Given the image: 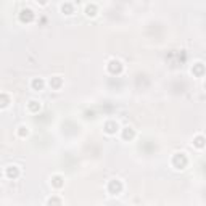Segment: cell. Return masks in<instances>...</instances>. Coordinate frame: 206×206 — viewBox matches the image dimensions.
I'll return each instance as SVG.
<instances>
[{
  "label": "cell",
  "mask_w": 206,
  "mask_h": 206,
  "mask_svg": "<svg viewBox=\"0 0 206 206\" xmlns=\"http://www.w3.org/2000/svg\"><path fill=\"white\" fill-rule=\"evenodd\" d=\"M0 174H2V172H0Z\"/></svg>",
  "instance_id": "ba28073f"
},
{
  "label": "cell",
  "mask_w": 206,
  "mask_h": 206,
  "mask_svg": "<svg viewBox=\"0 0 206 206\" xmlns=\"http://www.w3.org/2000/svg\"><path fill=\"white\" fill-rule=\"evenodd\" d=\"M18 174H19V169H18V166H8V168H7V176L10 177H18Z\"/></svg>",
  "instance_id": "7a4b0ae2"
},
{
  "label": "cell",
  "mask_w": 206,
  "mask_h": 206,
  "mask_svg": "<svg viewBox=\"0 0 206 206\" xmlns=\"http://www.w3.org/2000/svg\"><path fill=\"white\" fill-rule=\"evenodd\" d=\"M27 106H29V110H31V111H39V110H40V103H37L35 100H31Z\"/></svg>",
  "instance_id": "5b68a950"
},
{
  "label": "cell",
  "mask_w": 206,
  "mask_h": 206,
  "mask_svg": "<svg viewBox=\"0 0 206 206\" xmlns=\"http://www.w3.org/2000/svg\"><path fill=\"white\" fill-rule=\"evenodd\" d=\"M43 85H45V84H43L42 79H34V81H32V87H34V89L42 90V89H43Z\"/></svg>",
  "instance_id": "8992f818"
},
{
  "label": "cell",
  "mask_w": 206,
  "mask_h": 206,
  "mask_svg": "<svg viewBox=\"0 0 206 206\" xmlns=\"http://www.w3.org/2000/svg\"><path fill=\"white\" fill-rule=\"evenodd\" d=\"M108 69H110V73H113V74L121 73L122 71V63L119 60H111L108 63Z\"/></svg>",
  "instance_id": "6da1fadb"
},
{
  "label": "cell",
  "mask_w": 206,
  "mask_h": 206,
  "mask_svg": "<svg viewBox=\"0 0 206 206\" xmlns=\"http://www.w3.org/2000/svg\"><path fill=\"white\" fill-rule=\"evenodd\" d=\"M124 137L126 138H130V137H134V130H132V127H124Z\"/></svg>",
  "instance_id": "52a82bcc"
},
{
  "label": "cell",
  "mask_w": 206,
  "mask_h": 206,
  "mask_svg": "<svg viewBox=\"0 0 206 206\" xmlns=\"http://www.w3.org/2000/svg\"><path fill=\"white\" fill-rule=\"evenodd\" d=\"M118 127H119V126H118V122H108V124L105 126V132L106 134H114L118 130Z\"/></svg>",
  "instance_id": "3957f363"
},
{
  "label": "cell",
  "mask_w": 206,
  "mask_h": 206,
  "mask_svg": "<svg viewBox=\"0 0 206 206\" xmlns=\"http://www.w3.org/2000/svg\"><path fill=\"white\" fill-rule=\"evenodd\" d=\"M47 206H61V200L57 195H53L52 198L47 200Z\"/></svg>",
  "instance_id": "277c9868"
}]
</instances>
